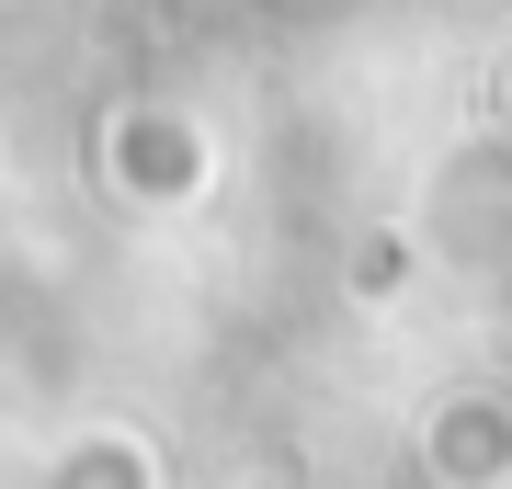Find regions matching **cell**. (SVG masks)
<instances>
[{
  "instance_id": "277c9868",
  "label": "cell",
  "mask_w": 512,
  "mask_h": 489,
  "mask_svg": "<svg viewBox=\"0 0 512 489\" xmlns=\"http://www.w3.org/2000/svg\"><path fill=\"white\" fill-rule=\"evenodd\" d=\"M296 12H342V0H296Z\"/></svg>"
},
{
  "instance_id": "3957f363",
  "label": "cell",
  "mask_w": 512,
  "mask_h": 489,
  "mask_svg": "<svg viewBox=\"0 0 512 489\" xmlns=\"http://www.w3.org/2000/svg\"><path fill=\"white\" fill-rule=\"evenodd\" d=\"M433 478L444 489H501L512 478V410L501 399H444L433 410Z\"/></svg>"
},
{
  "instance_id": "7a4b0ae2",
  "label": "cell",
  "mask_w": 512,
  "mask_h": 489,
  "mask_svg": "<svg viewBox=\"0 0 512 489\" xmlns=\"http://www.w3.org/2000/svg\"><path fill=\"white\" fill-rule=\"evenodd\" d=\"M410 228L433 239V251H456V262H501L512 251V126L467 137L456 160L433 171V194H421Z\"/></svg>"
},
{
  "instance_id": "6da1fadb",
  "label": "cell",
  "mask_w": 512,
  "mask_h": 489,
  "mask_svg": "<svg viewBox=\"0 0 512 489\" xmlns=\"http://www.w3.org/2000/svg\"><path fill=\"white\" fill-rule=\"evenodd\" d=\"M80 148H92V182L126 217H194L217 194V126L171 91H114Z\"/></svg>"
},
{
  "instance_id": "5b68a950",
  "label": "cell",
  "mask_w": 512,
  "mask_h": 489,
  "mask_svg": "<svg viewBox=\"0 0 512 489\" xmlns=\"http://www.w3.org/2000/svg\"><path fill=\"white\" fill-rule=\"evenodd\" d=\"M501 126H512V80H501Z\"/></svg>"
}]
</instances>
